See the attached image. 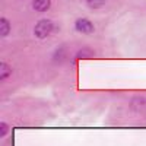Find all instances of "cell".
Returning a JSON list of instances; mask_svg holds the SVG:
<instances>
[{
    "label": "cell",
    "instance_id": "obj_1",
    "mask_svg": "<svg viewBox=\"0 0 146 146\" xmlns=\"http://www.w3.org/2000/svg\"><path fill=\"white\" fill-rule=\"evenodd\" d=\"M54 29V23L51 19H40L38 22L35 23V27H34V35L36 36L38 40H45L47 36H50L51 32Z\"/></svg>",
    "mask_w": 146,
    "mask_h": 146
},
{
    "label": "cell",
    "instance_id": "obj_2",
    "mask_svg": "<svg viewBox=\"0 0 146 146\" xmlns=\"http://www.w3.org/2000/svg\"><path fill=\"white\" fill-rule=\"evenodd\" d=\"M75 29L79 34H85V35H91L95 32V25L88 19V18H78L75 21Z\"/></svg>",
    "mask_w": 146,
    "mask_h": 146
},
{
    "label": "cell",
    "instance_id": "obj_3",
    "mask_svg": "<svg viewBox=\"0 0 146 146\" xmlns=\"http://www.w3.org/2000/svg\"><path fill=\"white\" fill-rule=\"evenodd\" d=\"M50 7H51V0H32V9L35 12L44 13V12L50 10Z\"/></svg>",
    "mask_w": 146,
    "mask_h": 146
},
{
    "label": "cell",
    "instance_id": "obj_4",
    "mask_svg": "<svg viewBox=\"0 0 146 146\" xmlns=\"http://www.w3.org/2000/svg\"><path fill=\"white\" fill-rule=\"evenodd\" d=\"M10 29H12V25L7 18H0V36L2 38H5V36H7L10 34Z\"/></svg>",
    "mask_w": 146,
    "mask_h": 146
},
{
    "label": "cell",
    "instance_id": "obj_5",
    "mask_svg": "<svg viewBox=\"0 0 146 146\" xmlns=\"http://www.w3.org/2000/svg\"><path fill=\"white\" fill-rule=\"evenodd\" d=\"M9 76H12V67L7 63L0 64V80H6Z\"/></svg>",
    "mask_w": 146,
    "mask_h": 146
},
{
    "label": "cell",
    "instance_id": "obj_6",
    "mask_svg": "<svg viewBox=\"0 0 146 146\" xmlns=\"http://www.w3.org/2000/svg\"><path fill=\"white\" fill-rule=\"evenodd\" d=\"M94 57V50H91V48H82V50H79L76 53V58H91Z\"/></svg>",
    "mask_w": 146,
    "mask_h": 146
},
{
    "label": "cell",
    "instance_id": "obj_7",
    "mask_svg": "<svg viewBox=\"0 0 146 146\" xmlns=\"http://www.w3.org/2000/svg\"><path fill=\"white\" fill-rule=\"evenodd\" d=\"M107 0H86V5L89 9H100L105 5Z\"/></svg>",
    "mask_w": 146,
    "mask_h": 146
},
{
    "label": "cell",
    "instance_id": "obj_8",
    "mask_svg": "<svg viewBox=\"0 0 146 146\" xmlns=\"http://www.w3.org/2000/svg\"><path fill=\"white\" fill-rule=\"evenodd\" d=\"M7 133H9V126H7V123L2 121L0 123V137H6Z\"/></svg>",
    "mask_w": 146,
    "mask_h": 146
}]
</instances>
